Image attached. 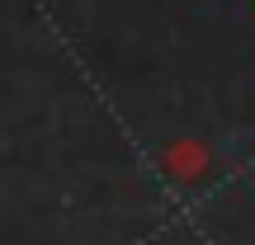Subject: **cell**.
Wrapping results in <instances>:
<instances>
[{
    "mask_svg": "<svg viewBox=\"0 0 255 245\" xmlns=\"http://www.w3.org/2000/svg\"><path fill=\"white\" fill-rule=\"evenodd\" d=\"M208 146L203 142H194V137H180L175 146H165L161 151V170L170 174L175 184H199L203 179V170H208Z\"/></svg>",
    "mask_w": 255,
    "mask_h": 245,
    "instance_id": "obj_1",
    "label": "cell"
}]
</instances>
